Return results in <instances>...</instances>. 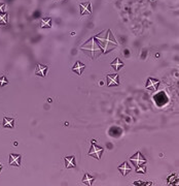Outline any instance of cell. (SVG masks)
I'll return each mask as SVG.
<instances>
[{
  "label": "cell",
  "instance_id": "6da1fadb",
  "mask_svg": "<svg viewBox=\"0 0 179 186\" xmlns=\"http://www.w3.org/2000/svg\"><path fill=\"white\" fill-rule=\"evenodd\" d=\"M94 38H95L96 43L99 45V47L104 54L109 52L111 50H113L115 47L119 46V43L116 42L115 37L113 36L110 29H108L105 32L100 33V34L94 36Z\"/></svg>",
  "mask_w": 179,
  "mask_h": 186
},
{
  "label": "cell",
  "instance_id": "7a4b0ae2",
  "mask_svg": "<svg viewBox=\"0 0 179 186\" xmlns=\"http://www.w3.org/2000/svg\"><path fill=\"white\" fill-rule=\"evenodd\" d=\"M80 50L84 51V52H89L91 54V56H92V58H96L97 56H99L103 53L94 37H92V38L87 40L83 46L80 47Z\"/></svg>",
  "mask_w": 179,
  "mask_h": 186
},
{
  "label": "cell",
  "instance_id": "3957f363",
  "mask_svg": "<svg viewBox=\"0 0 179 186\" xmlns=\"http://www.w3.org/2000/svg\"><path fill=\"white\" fill-rule=\"evenodd\" d=\"M103 151H104V149L102 147L98 146L95 140H92V145H91V149H90L87 155L91 157H95L96 159H100L101 156H102Z\"/></svg>",
  "mask_w": 179,
  "mask_h": 186
},
{
  "label": "cell",
  "instance_id": "277c9868",
  "mask_svg": "<svg viewBox=\"0 0 179 186\" xmlns=\"http://www.w3.org/2000/svg\"><path fill=\"white\" fill-rule=\"evenodd\" d=\"M130 160L132 161V163H133L135 167H139V165L143 164V163H146L147 162V160L143 157V155L141 154L140 151H137L133 156H131Z\"/></svg>",
  "mask_w": 179,
  "mask_h": 186
},
{
  "label": "cell",
  "instance_id": "5b68a950",
  "mask_svg": "<svg viewBox=\"0 0 179 186\" xmlns=\"http://www.w3.org/2000/svg\"><path fill=\"white\" fill-rule=\"evenodd\" d=\"M21 159H22V156L20 154L11 153V154H9L8 163H9V165H12V167H18V168H20V167H21Z\"/></svg>",
  "mask_w": 179,
  "mask_h": 186
},
{
  "label": "cell",
  "instance_id": "8992f818",
  "mask_svg": "<svg viewBox=\"0 0 179 186\" xmlns=\"http://www.w3.org/2000/svg\"><path fill=\"white\" fill-rule=\"evenodd\" d=\"M107 79V87H112V86H119L120 85V79L119 74L113 73V74H108L106 77Z\"/></svg>",
  "mask_w": 179,
  "mask_h": 186
},
{
  "label": "cell",
  "instance_id": "52a82bcc",
  "mask_svg": "<svg viewBox=\"0 0 179 186\" xmlns=\"http://www.w3.org/2000/svg\"><path fill=\"white\" fill-rule=\"evenodd\" d=\"M80 8V15H92L93 9H92V4L91 2H82L79 4Z\"/></svg>",
  "mask_w": 179,
  "mask_h": 186
},
{
  "label": "cell",
  "instance_id": "ba28073f",
  "mask_svg": "<svg viewBox=\"0 0 179 186\" xmlns=\"http://www.w3.org/2000/svg\"><path fill=\"white\" fill-rule=\"evenodd\" d=\"M160 85V82H158V80L153 79V78H148L147 79V82H146V89L148 90H153V91H157L158 90V87Z\"/></svg>",
  "mask_w": 179,
  "mask_h": 186
},
{
  "label": "cell",
  "instance_id": "9c48e42d",
  "mask_svg": "<svg viewBox=\"0 0 179 186\" xmlns=\"http://www.w3.org/2000/svg\"><path fill=\"white\" fill-rule=\"evenodd\" d=\"M48 69H49V67L46 65H43V64H37L36 69H35V74L36 76L45 78L46 76V72H48Z\"/></svg>",
  "mask_w": 179,
  "mask_h": 186
},
{
  "label": "cell",
  "instance_id": "30bf717a",
  "mask_svg": "<svg viewBox=\"0 0 179 186\" xmlns=\"http://www.w3.org/2000/svg\"><path fill=\"white\" fill-rule=\"evenodd\" d=\"M64 162H65L66 168H73L76 167L75 156H65L64 157Z\"/></svg>",
  "mask_w": 179,
  "mask_h": 186
},
{
  "label": "cell",
  "instance_id": "8fae6325",
  "mask_svg": "<svg viewBox=\"0 0 179 186\" xmlns=\"http://www.w3.org/2000/svg\"><path fill=\"white\" fill-rule=\"evenodd\" d=\"M84 68H86V65H84L83 63H82L80 61H76V63L74 64L73 67H72V70L74 73H76L78 76H82Z\"/></svg>",
  "mask_w": 179,
  "mask_h": 186
},
{
  "label": "cell",
  "instance_id": "7c38bea8",
  "mask_svg": "<svg viewBox=\"0 0 179 186\" xmlns=\"http://www.w3.org/2000/svg\"><path fill=\"white\" fill-rule=\"evenodd\" d=\"M119 171L121 173V175L123 176H126L130 173V172L132 171V168L129 165V163L126 161V162H124V163H121L120 165H119Z\"/></svg>",
  "mask_w": 179,
  "mask_h": 186
},
{
  "label": "cell",
  "instance_id": "4fadbf2b",
  "mask_svg": "<svg viewBox=\"0 0 179 186\" xmlns=\"http://www.w3.org/2000/svg\"><path fill=\"white\" fill-rule=\"evenodd\" d=\"M110 66H111V68H112V69H114L115 72H117V70H120V68H123V67L125 66V64L120 61L119 57H116V58L110 63Z\"/></svg>",
  "mask_w": 179,
  "mask_h": 186
},
{
  "label": "cell",
  "instance_id": "5bb4252c",
  "mask_svg": "<svg viewBox=\"0 0 179 186\" xmlns=\"http://www.w3.org/2000/svg\"><path fill=\"white\" fill-rule=\"evenodd\" d=\"M3 127L4 128H13L15 127V118H3Z\"/></svg>",
  "mask_w": 179,
  "mask_h": 186
},
{
  "label": "cell",
  "instance_id": "9a60e30c",
  "mask_svg": "<svg viewBox=\"0 0 179 186\" xmlns=\"http://www.w3.org/2000/svg\"><path fill=\"white\" fill-rule=\"evenodd\" d=\"M94 180H95V178H94L93 176H91L90 174H84L82 182V184H84V185L91 186V185L93 184Z\"/></svg>",
  "mask_w": 179,
  "mask_h": 186
},
{
  "label": "cell",
  "instance_id": "2e32d148",
  "mask_svg": "<svg viewBox=\"0 0 179 186\" xmlns=\"http://www.w3.org/2000/svg\"><path fill=\"white\" fill-rule=\"evenodd\" d=\"M40 27L41 28H50L52 27V19L49 17L42 18L41 21H40Z\"/></svg>",
  "mask_w": 179,
  "mask_h": 186
},
{
  "label": "cell",
  "instance_id": "e0dca14e",
  "mask_svg": "<svg viewBox=\"0 0 179 186\" xmlns=\"http://www.w3.org/2000/svg\"><path fill=\"white\" fill-rule=\"evenodd\" d=\"M8 23V15L6 13H0V24L1 25H6Z\"/></svg>",
  "mask_w": 179,
  "mask_h": 186
},
{
  "label": "cell",
  "instance_id": "ac0fdd59",
  "mask_svg": "<svg viewBox=\"0 0 179 186\" xmlns=\"http://www.w3.org/2000/svg\"><path fill=\"white\" fill-rule=\"evenodd\" d=\"M136 173L138 174H145L146 173V165H145V163L143 164H141L139 165V167H136Z\"/></svg>",
  "mask_w": 179,
  "mask_h": 186
},
{
  "label": "cell",
  "instance_id": "d6986e66",
  "mask_svg": "<svg viewBox=\"0 0 179 186\" xmlns=\"http://www.w3.org/2000/svg\"><path fill=\"white\" fill-rule=\"evenodd\" d=\"M174 182H178L177 180V177H176V175H171L170 177L168 178V184H173Z\"/></svg>",
  "mask_w": 179,
  "mask_h": 186
},
{
  "label": "cell",
  "instance_id": "ffe728a7",
  "mask_svg": "<svg viewBox=\"0 0 179 186\" xmlns=\"http://www.w3.org/2000/svg\"><path fill=\"white\" fill-rule=\"evenodd\" d=\"M7 84H8V81L4 76H2L1 78H0V87H3V86L7 85Z\"/></svg>",
  "mask_w": 179,
  "mask_h": 186
},
{
  "label": "cell",
  "instance_id": "44dd1931",
  "mask_svg": "<svg viewBox=\"0 0 179 186\" xmlns=\"http://www.w3.org/2000/svg\"><path fill=\"white\" fill-rule=\"evenodd\" d=\"M6 11V4L5 3H0V13H5Z\"/></svg>",
  "mask_w": 179,
  "mask_h": 186
},
{
  "label": "cell",
  "instance_id": "7402d4cb",
  "mask_svg": "<svg viewBox=\"0 0 179 186\" xmlns=\"http://www.w3.org/2000/svg\"><path fill=\"white\" fill-rule=\"evenodd\" d=\"M1 168H2V164L0 163V171H1Z\"/></svg>",
  "mask_w": 179,
  "mask_h": 186
},
{
  "label": "cell",
  "instance_id": "603a6c76",
  "mask_svg": "<svg viewBox=\"0 0 179 186\" xmlns=\"http://www.w3.org/2000/svg\"><path fill=\"white\" fill-rule=\"evenodd\" d=\"M150 1H154V0H150Z\"/></svg>",
  "mask_w": 179,
  "mask_h": 186
}]
</instances>
